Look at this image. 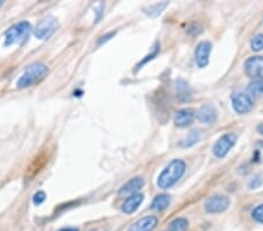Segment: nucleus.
Instances as JSON below:
<instances>
[{"label":"nucleus","mask_w":263,"mask_h":231,"mask_svg":"<svg viewBox=\"0 0 263 231\" xmlns=\"http://www.w3.org/2000/svg\"><path fill=\"white\" fill-rule=\"evenodd\" d=\"M200 136H201V134H200L199 130L191 131L190 133H188V136L180 143V145L183 147H191L196 145V144L200 140Z\"/></svg>","instance_id":"nucleus-18"},{"label":"nucleus","mask_w":263,"mask_h":231,"mask_svg":"<svg viewBox=\"0 0 263 231\" xmlns=\"http://www.w3.org/2000/svg\"><path fill=\"white\" fill-rule=\"evenodd\" d=\"M232 105L233 109L239 115L248 113L254 106V98L250 94L247 92L237 91L232 95Z\"/></svg>","instance_id":"nucleus-4"},{"label":"nucleus","mask_w":263,"mask_h":231,"mask_svg":"<svg viewBox=\"0 0 263 231\" xmlns=\"http://www.w3.org/2000/svg\"><path fill=\"white\" fill-rule=\"evenodd\" d=\"M188 228V221L185 217H178L170 223L167 231H186Z\"/></svg>","instance_id":"nucleus-17"},{"label":"nucleus","mask_w":263,"mask_h":231,"mask_svg":"<svg viewBox=\"0 0 263 231\" xmlns=\"http://www.w3.org/2000/svg\"><path fill=\"white\" fill-rule=\"evenodd\" d=\"M250 47H252L254 52L263 50V34L255 35V37L252 39V42H250Z\"/></svg>","instance_id":"nucleus-20"},{"label":"nucleus","mask_w":263,"mask_h":231,"mask_svg":"<svg viewBox=\"0 0 263 231\" xmlns=\"http://www.w3.org/2000/svg\"><path fill=\"white\" fill-rule=\"evenodd\" d=\"M59 231H79L77 228H64V229H60Z\"/></svg>","instance_id":"nucleus-24"},{"label":"nucleus","mask_w":263,"mask_h":231,"mask_svg":"<svg viewBox=\"0 0 263 231\" xmlns=\"http://www.w3.org/2000/svg\"><path fill=\"white\" fill-rule=\"evenodd\" d=\"M32 26L28 21H20L11 26L5 33V46L10 47L13 44H22L28 39L31 34Z\"/></svg>","instance_id":"nucleus-3"},{"label":"nucleus","mask_w":263,"mask_h":231,"mask_svg":"<svg viewBox=\"0 0 263 231\" xmlns=\"http://www.w3.org/2000/svg\"><path fill=\"white\" fill-rule=\"evenodd\" d=\"M252 217L259 223H263V203L256 207L252 211Z\"/></svg>","instance_id":"nucleus-21"},{"label":"nucleus","mask_w":263,"mask_h":231,"mask_svg":"<svg viewBox=\"0 0 263 231\" xmlns=\"http://www.w3.org/2000/svg\"><path fill=\"white\" fill-rule=\"evenodd\" d=\"M258 131H259L260 134H262V136H263V124L258 125Z\"/></svg>","instance_id":"nucleus-25"},{"label":"nucleus","mask_w":263,"mask_h":231,"mask_svg":"<svg viewBox=\"0 0 263 231\" xmlns=\"http://www.w3.org/2000/svg\"><path fill=\"white\" fill-rule=\"evenodd\" d=\"M235 143H237V136L234 133H226L221 136L213 146V154L215 158H225L232 147L235 145Z\"/></svg>","instance_id":"nucleus-6"},{"label":"nucleus","mask_w":263,"mask_h":231,"mask_svg":"<svg viewBox=\"0 0 263 231\" xmlns=\"http://www.w3.org/2000/svg\"><path fill=\"white\" fill-rule=\"evenodd\" d=\"M185 170H186V164L183 160L180 159L172 160L158 176L157 186L164 190L172 188L179 180L183 178Z\"/></svg>","instance_id":"nucleus-1"},{"label":"nucleus","mask_w":263,"mask_h":231,"mask_svg":"<svg viewBox=\"0 0 263 231\" xmlns=\"http://www.w3.org/2000/svg\"><path fill=\"white\" fill-rule=\"evenodd\" d=\"M113 35H115V33H109V34L106 35V37H102V38H101L100 42H98V44H101V43H102V42H104V41L109 40V38H112Z\"/></svg>","instance_id":"nucleus-23"},{"label":"nucleus","mask_w":263,"mask_h":231,"mask_svg":"<svg viewBox=\"0 0 263 231\" xmlns=\"http://www.w3.org/2000/svg\"><path fill=\"white\" fill-rule=\"evenodd\" d=\"M58 28H59V21L54 17L48 16L44 18V19L38 23L34 29V34L35 37L40 39V40H47V39L52 37Z\"/></svg>","instance_id":"nucleus-5"},{"label":"nucleus","mask_w":263,"mask_h":231,"mask_svg":"<svg viewBox=\"0 0 263 231\" xmlns=\"http://www.w3.org/2000/svg\"><path fill=\"white\" fill-rule=\"evenodd\" d=\"M196 118V112L193 109L179 110L175 115V124L178 127H187L192 124Z\"/></svg>","instance_id":"nucleus-13"},{"label":"nucleus","mask_w":263,"mask_h":231,"mask_svg":"<svg viewBox=\"0 0 263 231\" xmlns=\"http://www.w3.org/2000/svg\"><path fill=\"white\" fill-rule=\"evenodd\" d=\"M2 4H4V2H2V1H0V8H1V6H2Z\"/></svg>","instance_id":"nucleus-26"},{"label":"nucleus","mask_w":263,"mask_h":231,"mask_svg":"<svg viewBox=\"0 0 263 231\" xmlns=\"http://www.w3.org/2000/svg\"><path fill=\"white\" fill-rule=\"evenodd\" d=\"M250 95H263V80H255L248 86Z\"/></svg>","instance_id":"nucleus-19"},{"label":"nucleus","mask_w":263,"mask_h":231,"mask_svg":"<svg viewBox=\"0 0 263 231\" xmlns=\"http://www.w3.org/2000/svg\"><path fill=\"white\" fill-rule=\"evenodd\" d=\"M196 117L202 124L211 125L217 121V110L212 104H204L197 111Z\"/></svg>","instance_id":"nucleus-11"},{"label":"nucleus","mask_w":263,"mask_h":231,"mask_svg":"<svg viewBox=\"0 0 263 231\" xmlns=\"http://www.w3.org/2000/svg\"><path fill=\"white\" fill-rule=\"evenodd\" d=\"M170 203H171V196L167 194H160L157 195L154 197V200L152 201L151 209L156 210V211H164L169 208Z\"/></svg>","instance_id":"nucleus-16"},{"label":"nucleus","mask_w":263,"mask_h":231,"mask_svg":"<svg viewBox=\"0 0 263 231\" xmlns=\"http://www.w3.org/2000/svg\"><path fill=\"white\" fill-rule=\"evenodd\" d=\"M244 73L248 77L263 80V56H252L244 62Z\"/></svg>","instance_id":"nucleus-8"},{"label":"nucleus","mask_w":263,"mask_h":231,"mask_svg":"<svg viewBox=\"0 0 263 231\" xmlns=\"http://www.w3.org/2000/svg\"><path fill=\"white\" fill-rule=\"evenodd\" d=\"M47 74H48V67L46 64H44L41 62L33 63V64L25 69L22 77L18 80V88L25 89L28 88V86L34 85V84L43 81L47 76Z\"/></svg>","instance_id":"nucleus-2"},{"label":"nucleus","mask_w":263,"mask_h":231,"mask_svg":"<svg viewBox=\"0 0 263 231\" xmlns=\"http://www.w3.org/2000/svg\"><path fill=\"white\" fill-rule=\"evenodd\" d=\"M143 187H144V179L136 176V178L129 180L124 186H122V188L118 190V195L122 197L132 196L134 194H138V190Z\"/></svg>","instance_id":"nucleus-10"},{"label":"nucleus","mask_w":263,"mask_h":231,"mask_svg":"<svg viewBox=\"0 0 263 231\" xmlns=\"http://www.w3.org/2000/svg\"><path fill=\"white\" fill-rule=\"evenodd\" d=\"M157 224L158 218L156 216H144V217L134 222L128 231H153Z\"/></svg>","instance_id":"nucleus-12"},{"label":"nucleus","mask_w":263,"mask_h":231,"mask_svg":"<svg viewBox=\"0 0 263 231\" xmlns=\"http://www.w3.org/2000/svg\"><path fill=\"white\" fill-rule=\"evenodd\" d=\"M44 201H46V194H44V191L43 190L37 191V193L34 194V196H33V203H34L35 206L43 205Z\"/></svg>","instance_id":"nucleus-22"},{"label":"nucleus","mask_w":263,"mask_h":231,"mask_svg":"<svg viewBox=\"0 0 263 231\" xmlns=\"http://www.w3.org/2000/svg\"><path fill=\"white\" fill-rule=\"evenodd\" d=\"M231 200L225 195H214L208 197L205 202V210L208 214H220L228 209Z\"/></svg>","instance_id":"nucleus-7"},{"label":"nucleus","mask_w":263,"mask_h":231,"mask_svg":"<svg viewBox=\"0 0 263 231\" xmlns=\"http://www.w3.org/2000/svg\"><path fill=\"white\" fill-rule=\"evenodd\" d=\"M175 90H177V98L180 102H190L192 100V90L184 80L179 79L175 81Z\"/></svg>","instance_id":"nucleus-15"},{"label":"nucleus","mask_w":263,"mask_h":231,"mask_svg":"<svg viewBox=\"0 0 263 231\" xmlns=\"http://www.w3.org/2000/svg\"><path fill=\"white\" fill-rule=\"evenodd\" d=\"M143 201H144V195L139 193L127 197L123 202V205H122V211H123L124 214H132V212H134L139 208V206L142 205Z\"/></svg>","instance_id":"nucleus-14"},{"label":"nucleus","mask_w":263,"mask_h":231,"mask_svg":"<svg viewBox=\"0 0 263 231\" xmlns=\"http://www.w3.org/2000/svg\"><path fill=\"white\" fill-rule=\"evenodd\" d=\"M212 52V43L210 41H201L197 44L194 50V60L199 68H205L210 62V55Z\"/></svg>","instance_id":"nucleus-9"}]
</instances>
